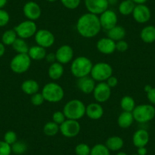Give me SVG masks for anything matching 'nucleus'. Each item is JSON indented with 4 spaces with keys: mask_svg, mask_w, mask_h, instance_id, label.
Returning a JSON list of instances; mask_svg holds the SVG:
<instances>
[{
    "mask_svg": "<svg viewBox=\"0 0 155 155\" xmlns=\"http://www.w3.org/2000/svg\"><path fill=\"white\" fill-rule=\"evenodd\" d=\"M135 4L132 2V0H123L120 3L118 6L119 12L124 16L130 15L132 14Z\"/></svg>",
    "mask_w": 155,
    "mask_h": 155,
    "instance_id": "obj_28",
    "label": "nucleus"
},
{
    "mask_svg": "<svg viewBox=\"0 0 155 155\" xmlns=\"http://www.w3.org/2000/svg\"><path fill=\"white\" fill-rule=\"evenodd\" d=\"M99 16L90 12L83 14L78 19L76 30L84 38H94L101 31Z\"/></svg>",
    "mask_w": 155,
    "mask_h": 155,
    "instance_id": "obj_1",
    "label": "nucleus"
},
{
    "mask_svg": "<svg viewBox=\"0 0 155 155\" xmlns=\"http://www.w3.org/2000/svg\"><path fill=\"white\" fill-rule=\"evenodd\" d=\"M28 56L31 58V60L41 61L45 59L47 56V49L38 45L32 46L29 48V51L28 53Z\"/></svg>",
    "mask_w": 155,
    "mask_h": 155,
    "instance_id": "obj_22",
    "label": "nucleus"
},
{
    "mask_svg": "<svg viewBox=\"0 0 155 155\" xmlns=\"http://www.w3.org/2000/svg\"><path fill=\"white\" fill-rule=\"evenodd\" d=\"M99 19L101 28L107 31L114 28L118 23V16L116 13L113 10L109 8L100 15Z\"/></svg>",
    "mask_w": 155,
    "mask_h": 155,
    "instance_id": "obj_11",
    "label": "nucleus"
},
{
    "mask_svg": "<svg viewBox=\"0 0 155 155\" xmlns=\"http://www.w3.org/2000/svg\"><path fill=\"white\" fill-rule=\"evenodd\" d=\"M96 81L90 75L78 78L76 85L81 92L85 94H90L93 93L96 86Z\"/></svg>",
    "mask_w": 155,
    "mask_h": 155,
    "instance_id": "obj_18",
    "label": "nucleus"
},
{
    "mask_svg": "<svg viewBox=\"0 0 155 155\" xmlns=\"http://www.w3.org/2000/svg\"><path fill=\"white\" fill-rule=\"evenodd\" d=\"M86 106L84 102L78 99L68 101L65 104L62 112L67 120H78L85 116Z\"/></svg>",
    "mask_w": 155,
    "mask_h": 155,
    "instance_id": "obj_2",
    "label": "nucleus"
},
{
    "mask_svg": "<svg viewBox=\"0 0 155 155\" xmlns=\"http://www.w3.org/2000/svg\"><path fill=\"white\" fill-rule=\"evenodd\" d=\"M18 37L27 40L34 37L37 31V26L35 21L28 20L21 21L14 28Z\"/></svg>",
    "mask_w": 155,
    "mask_h": 155,
    "instance_id": "obj_8",
    "label": "nucleus"
},
{
    "mask_svg": "<svg viewBox=\"0 0 155 155\" xmlns=\"http://www.w3.org/2000/svg\"><path fill=\"white\" fill-rule=\"evenodd\" d=\"M60 1L65 8L70 10H74L78 8L81 2V0H60Z\"/></svg>",
    "mask_w": 155,
    "mask_h": 155,
    "instance_id": "obj_36",
    "label": "nucleus"
},
{
    "mask_svg": "<svg viewBox=\"0 0 155 155\" xmlns=\"http://www.w3.org/2000/svg\"><path fill=\"white\" fill-rule=\"evenodd\" d=\"M134 120L138 123H147L155 117V108L153 105L143 104L136 106L132 111Z\"/></svg>",
    "mask_w": 155,
    "mask_h": 155,
    "instance_id": "obj_5",
    "label": "nucleus"
},
{
    "mask_svg": "<svg viewBox=\"0 0 155 155\" xmlns=\"http://www.w3.org/2000/svg\"><path fill=\"white\" fill-rule=\"evenodd\" d=\"M129 49V44L124 40L116 42V50L120 53H124Z\"/></svg>",
    "mask_w": 155,
    "mask_h": 155,
    "instance_id": "obj_42",
    "label": "nucleus"
},
{
    "mask_svg": "<svg viewBox=\"0 0 155 155\" xmlns=\"http://www.w3.org/2000/svg\"><path fill=\"white\" fill-rule=\"evenodd\" d=\"M105 82L108 84V86L110 87V88H113V87H115L117 86V84H118L119 83V81H118V78H117L116 76L112 75L108 79H107Z\"/></svg>",
    "mask_w": 155,
    "mask_h": 155,
    "instance_id": "obj_43",
    "label": "nucleus"
},
{
    "mask_svg": "<svg viewBox=\"0 0 155 155\" xmlns=\"http://www.w3.org/2000/svg\"><path fill=\"white\" fill-rule=\"evenodd\" d=\"M132 15L134 20L138 24L147 23L150 21V18H151L150 9L145 4L135 5V7Z\"/></svg>",
    "mask_w": 155,
    "mask_h": 155,
    "instance_id": "obj_14",
    "label": "nucleus"
},
{
    "mask_svg": "<svg viewBox=\"0 0 155 155\" xmlns=\"http://www.w3.org/2000/svg\"><path fill=\"white\" fill-rule=\"evenodd\" d=\"M8 0H0V9L3 8L6 5Z\"/></svg>",
    "mask_w": 155,
    "mask_h": 155,
    "instance_id": "obj_49",
    "label": "nucleus"
},
{
    "mask_svg": "<svg viewBox=\"0 0 155 155\" xmlns=\"http://www.w3.org/2000/svg\"><path fill=\"white\" fill-rule=\"evenodd\" d=\"M90 146L85 143H80L77 144L74 147V152L76 155H90L91 153Z\"/></svg>",
    "mask_w": 155,
    "mask_h": 155,
    "instance_id": "obj_35",
    "label": "nucleus"
},
{
    "mask_svg": "<svg viewBox=\"0 0 155 155\" xmlns=\"http://www.w3.org/2000/svg\"><path fill=\"white\" fill-rule=\"evenodd\" d=\"M46 1H47V2H56V1H58V0H46Z\"/></svg>",
    "mask_w": 155,
    "mask_h": 155,
    "instance_id": "obj_53",
    "label": "nucleus"
},
{
    "mask_svg": "<svg viewBox=\"0 0 155 155\" xmlns=\"http://www.w3.org/2000/svg\"><path fill=\"white\" fill-rule=\"evenodd\" d=\"M150 140V135L146 129H139L135 131L132 135V143L137 148L140 147H146Z\"/></svg>",
    "mask_w": 155,
    "mask_h": 155,
    "instance_id": "obj_20",
    "label": "nucleus"
},
{
    "mask_svg": "<svg viewBox=\"0 0 155 155\" xmlns=\"http://www.w3.org/2000/svg\"><path fill=\"white\" fill-rule=\"evenodd\" d=\"M45 101L44 96L41 93H37L31 95V102L35 107H39V106H41Z\"/></svg>",
    "mask_w": 155,
    "mask_h": 155,
    "instance_id": "obj_38",
    "label": "nucleus"
},
{
    "mask_svg": "<svg viewBox=\"0 0 155 155\" xmlns=\"http://www.w3.org/2000/svg\"><path fill=\"white\" fill-rule=\"evenodd\" d=\"M65 120H66V118H65V114H64V113L62 111H56L53 113L52 121L56 123V124L60 126L62 123H63L65 122Z\"/></svg>",
    "mask_w": 155,
    "mask_h": 155,
    "instance_id": "obj_39",
    "label": "nucleus"
},
{
    "mask_svg": "<svg viewBox=\"0 0 155 155\" xmlns=\"http://www.w3.org/2000/svg\"><path fill=\"white\" fill-rule=\"evenodd\" d=\"M147 98L152 105H155V87H152L147 93Z\"/></svg>",
    "mask_w": 155,
    "mask_h": 155,
    "instance_id": "obj_44",
    "label": "nucleus"
},
{
    "mask_svg": "<svg viewBox=\"0 0 155 155\" xmlns=\"http://www.w3.org/2000/svg\"><path fill=\"white\" fill-rule=\"evenodd\" d=\"M12 47L17 53H27V54L30 48L28 43L26 42V40L20 38V37H18L16 39V41L12 45Z\"/></svg>",
    "mask_w": 155,
    "mask_h": 155,
    "instance_id": "obj_29",
    "label": "nucleus"
},
{
    "mask_svg": "<svg viewBox=\"0 0 155 155\" xmlns=\"http://www.w3.org/2000/svg\"><path fill=\"white\" fill-rule=\"evenodd\" d=\"M12 146L5 141H0V155H11Z\"/></svg>",
    "mask_w": 155,
    "mask_h": 155,
    "instance_id": "obj_41",
    "label": "nucleus"
},
{
    "mask_svg": "<svg viewBox=\"0 0 155 155\" xmlns=\"http://www.w3.org/2000/svg\"><path fill=\"white\" fill-rule=\"evenodd\" d=\"M34 40L37 45L47 49L51 47L55 43V36L47 29L37 30L34 35Z\"/></svg>",
    "mask_w": 155,
    "mask_h": 155,
    "instance_id": "obj_10",
    "label": "nucleus"
},
{
    "mask_svg": "<svg viewBox=\"0 0 155 155\" xmlns=\"http://www.w3.org/2000/svg\"><path fill=\"white\" fill-rule=\"evenodd\" d=\"M140 37L145 44H152L155 42V26L147 25L143 28L140 33Z\"/></svg>",
    "mask_w": 155,
    "mask_h": 155,
    "instance_id": "obj_25",
    "label": "nucleus"
},
{
    "mask_svg": "<svg viewBox=\"0 0 155 155\" xmlns=\"http://www.w3.org/2000/svg\"><path fill=\"white\" fill-rule=\"evenodd\" d=\"M96 47L98 51L104 55H111L116 51V42L108 37L100 39Z\"/></svg>",
    "mask_w": 155,
    "mask_h": 155,
    "instance_id": "obj_17",
    "label": "nucleus"
},
{
    "mask_svg": "<svg viewBox=\"0 0 155 155\" xmlns=\"http://www.w3.org/2000/svg\"><path fill=\"white\" fill-rule=\"evenodd\" d=\"M56 62L65 65L73 60L74 58V50L71 46L68 44H64L56 50Z\"/></svg>",
    "mask_w": 155,
    "mask_h": 155,
    "instance_id": "obj_15",
    "label": "nucleus"
},
{
    "mask_svg": "<svg viewBox=\"0 0 155 155\" xmlns=\"http://www.w3.org/2000/svg\"><path fill=\"white\" fill-rule=\"evenodd\" d=\"M41 94L44 96L45 101L53 104L60 102L65 96L63 87L54 81L46 84L43 87Z\"/></svg>",
    "mask_w": 155,
    "mask_h": 155,
    "instance_id": "obj_4",
    "label": "nucleus"
},
{
    "mask_svg": "<svg viewBox=\"0 0 155 155\" xmlns=\"http://www.w3.org/2000/svg\"><path fill=\"white\" fill-rule=\"evenodd\" d=\"M64 74V66L62 64L55 62L50 64L48 68V75L53 81H57L60 79Z\"/></svg>",
    "mask_w": 155,
    "mask_h": 155,
    "instance_id": "obj_21",
    "label": "nucleus"
},
{
    "mask_svg": "<svg viewBox=\"0 0 155 155\" xmlns=\"http://www.w3.org/2000/svg\"><path fill=\"white\" fill-rule=\"evenodd\" d=\"M17 38L18 35L14 29L7 30L2 35V43L5 46H12Z\"/></svg>",
    "mask_w": 155,
    "mask_h": 155,
    "instance_id": "obj_31",
    "label": "nucleus"
},
{
    "mask_svg": "<svg viewBox=\"0 0 155 155\" xmlns=\"http://www.w3.org/2000/svg\"><path fill=\"white\" fill-rule=\"evenodd\" d=\"M104 110L100 103H91L86 106L85 115L90 120H98L104 116Z\"/></svg>",
    "mask_w": 155,
    "mask_h": 155,
    "instance_id": "obj_19",
    "label": "nucleus"
},
{
    "mask_svg": "<svg viewBox=\"0 0 155 155\" xmlns=\"http://www.w3.org/2000/svg\"><path fill=\"white\" fill-rule=\"evenodd\" d=\"M105 145L110 151H120L124 146V141L121 137L113 135L107 138Z\"/></svg>",
    "mask_w": 155,
    "mask_h": 155,
    "instance_id": "obj_24",
    "label": "nucleus"
},
{
    "mask_svg": "<svg viewBox=\"0 0 155 155\" xmlns=\"http://www.w3.org/2000/svg\"><path fill=\"white\" fill-rule=\"evenodd\" d=\"M28 150V144L23 141H17L12 145V151L15 154L21 155Z\"/></svg>",
    "mask_w": 155,
    "mask_h": 155,
    "instance_id": "obj_34",
    "label": "nucleus"
},
{
    "mask_svg": "<svg viewBox=\"0 0 155 155\" xmlns=\"http://www.w3.org/2000/svg\"><path fill=\"white\" fill-rule=\"evenodd\" d=\"M92 94L97 102L103 104L107 102L111 97V88L105 81L98 82L95 86L94 90Z\"/></svg>",
    "mask_w": 155,
    "mask_h": 155,
    "instance_id": "obj_12",
    "label": "nucleus"
},
{
    "mask_svg": "<svg viewBox=\"0 0 155 155\" xmlns=\"http://www.w3.org/2000/svg\"><path fill=\"white\" fill-rule=\"evenodd\" d=\"M113 68L107 62H101L94 64L90 76L97 82L106 81L110 76L113 75Z\"/></svg>",
    "mask_w": 155,
    "mask_h": 155,
    "instance_id": "obj_6",
    "label": "nucleus"
},
{
    "mask_svg": "<svg viewBox=\"0 0 155 155\" xmlns=\"http://www.w3.org/2000/svg\"><path fill=\"white\" fill-rule=\"evenodd\" d=\"M132 155H138V153H133V154H132Z\"/></svg>",
    "mask_w": 155,
    "mask_h": 155,
    "instance_id": "obj_54",
    "label": "nucleus"
},
{
    "mask_svg": "<svg viewBox=\"0 0 155 155\" xmlns=\"http://www.w3.org/2000/svg\"><path fill=\"white\" fill-rule=\"evenodd\" d=\"M93 65L89 58L83 56H78L71 61L70 70L73 76L80 78L90 75Z\"/></svg>",
    "mask_w": 155,
    "mask_h": 155,
    "instance_id": "obj_3",
    "label": "nucleus"
},
{
    "mask_svg": "<svg viewBox=\"0 0 155 155\" xmlns=\"http://www.w3.org/2000/svg\"><path fill=\"white\" fill-rule=\"evenodd\" d=\"M126 35V31L124 27L116 25L107 31V37L115 42L124 40Z\"/></svg>",
    "mask_w": 155,
    "mask_h": 155,
    "instance_id": "obj_27",
    "label": "nucleus"
},
{
    "mask_svg": "<svg viewBox=\"0 0 155 155\" xmlns=\"http://www.w3.org/2000/svg\"><path fill=\"white\" fill-rule=\"evenodd\" d=\"M90 155H110V150L105 144H97L91 149Z\"/></svg>",
    "mask_w": 155,
    "mask_h": 155,
    "instance_id": "obj_33",
    "label": "nucleus"
},
{
    "mask_svg": "<svg viewBox=\"0 0 155 155\" xmlns=\"http://www.w3.org/2000/svg\"><path fill=\"white\" fill-rule=\"evenodd\" d=\"M10 15L7 11L2 8L0 9V28L5 27L9 23Z\"/></svg>",
    "mask_w": 155,
    "mask_h": 155,
    "instance_id": "obj_40",
    "label": "nucleus"
},
{
    "mask_svg": "<svg viewBox=\"0 0 155 155\" xmlns=\"http://www.w3.org/2000/svg\"><path fill=\"white\" fill-rule=\"evenodd\" d=\"M120 107H121L123 111L132 113L136 105H135V101L134 98L129 95H126V96L123 97L120 101Z\"/></svg>",
    "mask_w": 155,
    "mask_h": 155,
    "instance_id": "obj_30",
    "label": "nucleus"
},
{
    "mask_svg": "<svg viewBox=\"0 0 155 155\" xmlns=\"http://www.w3.org/2000/svg\"><path fill=\"white\" fill-rule=\"evenodd\" d=\"M5 53V47L2 42H0V58L4 56Z\"/></svg>",
    "mask_w": 155,
    "mask_h": 155,
    "instance_id": "obj_47",
    "label": "nucleus"
},
{
    "mask_svg": "<svg viewBox=\"0 0 155 155\" xmlns=\"http://www.w3.org/2000/svg\"><path fill=\"white\" fill-rule=\"evenodd\" d=\"M5 142L8 143L10 145H12L14 143H15L18 141V135L15 133V132L12 130L7 131L4 135V140Z\"/></svg>",
    "mask_w": 155,
    "mask_h": 155,
    "instance_id": "obj_37",
    "label": "nucleus"
},
{
    "mask_svg": "<svg viewBox=\"0 0 155 155\" xmlns=\"http://www.w3.org/2000/svg\"><path fill=\"white\" fill-rule=\"evenodd\" d=\"M21 91L27 95L34 94L39 92L40 90V84L37 81L34 79H28L24 81L21 85Z\"/></svg>",
    "mask_w": 155,
    "mask_h": 155,
    "instance_id": "obj_23",
    "label": "nucleus"
},
{
    "mask_svg": "<svg viewBox=\"0 0 155 155\" xmlns=\"http://www.w3.org/2000/svg\"><path fill=\"white\" fill-rule=\"evenodd\" d=\"M23 13L28 20L35 21L41 17L42 9L37 2L34 1H29L24 5Z\"/></svg>",
    "mask_w": 155,
    "mask_h": 155,
    "instance_id": "obj_13",
    "label": "nucleus"
},
{
    "mask_svg": "<svg viewBox=\"0 0 155 155\" xmlns=\"http://www.w3.org/2000/svg\"><path fill=\"white\" fill-rule=\"evenodd\" d=\"M134 117L131 112L123 111L117 119V124L122 129H129L133 124Z\"/></svg>",
    "mask_w": 155,
    "mask_h": 155,
    "instance_id": "obj_26",
    "label": "nucleus"
},
{
    "mask_svg": "<svg viewBox=\"0 0 155 155\" xmlns=\"http://www.w3.org/2000/svg\"><path fill=\"white\" fill-rule=\"evenodd\" d=\"M132 2L135 5H141V4H145L147 2V0H132Z\"/></svg>",
    "mask_w": 155,
    "mask_h": 155,
    "instance_id": "obj_48",
    "label": "nucleus"
},
{
    "mask_svg": "<svg viewBox=\"0 0 155 155\" xmlns=\"http://www.w3.org/2000/svg\"><path fill=\"white\" fill-rule=\"evenodd\" d=\"M84 5L87 12L96 15H100L108 9L107 0H84Z\"/></svg>",
    "mask_w": 155,
    "mask_h": 155,
    "instance_id": "obj_16",
    "label": "nucleus"
},
{
    "mask_svg": "<svg viewBox=\"0 0 155 155\" xmlns=\"http://www.w3.org/2000/svg\"><path fill=\"white\" fill-rule=\"evenodd\" d=\"M43 130L47 136H55L59 132V125L56 124L53 121L48 122L44 125Z\"/></svg>",
    "mask_w": 155,
    "mask_h": 155,
    "instance_id": "obj_32",
    "label": "nucleus"
},
{
    "mask_svg": "<svg viewBox=\"0 0 155 155\" xmlns=\"http://www.w3.org/2000/svg\"><path fill=\"white\" fill-rule=\"evenodd\" d=\"M31 61L27 53H17L10 62V68L15 74H23L30 68Z\"/></svg>",
    "mask_w": 155,
    "mask_h": 155,
    "instance_id": "obj_7",
    "label": "nucleus"
},
{
    "mask_svg": "<svg viewBox=\"0 0 155 155\" xmlns=\"http://www.w3.org/2000/svg\"><path fill=\"white\" fill-rule=\"evenodd\" d=\"M138 155H147V149L146 147H140L137 148V153Z\"/></svg>",
    "mask_w": 155,
    "mask_h": 155,
    "instance_id": "obj_46",
    "label": "nucleus"
},
{
    "mask_svg": "<svg viewBox=\"0 0 155 155\" xmlns=\"http://www.w3.org/2000/svg\"><path fill=\"white\" fill-rule=\"evenodd\" d=\"M109 5H116L118 3L119 0H107Z\"/></svg>",
    "mask_w": 155,
    "mask_h": 155,
    "instance_id": "obj_50",
    "label": "nucleus"
},
{
    "mask_svg": "<svg viewBox=\"0 0 155 155\" xmlns=\"http://www.w3.org/2000/svg\"><path fill=\"white\" fill-rule=\"evenodd\" d=\"M152 87H151V86L149 85V84H146V85L144 86V91H145V93L147 94V92L150 91V89H151Z\"/></svg>",
    "mask_w": 155,
    "mask_h": 155,
    "instance_id": "obj_51",
    "label": "nucleus"
},
{
    "mask_svg": "<svg viewBox=\"0 0 155 155\" xmlns=\"http://www.w3.org/2000/svg\"><path fill=\"white\" fill-rule=\"evenodd\" d=\"M81 131V125L78 120H65L59 126V132L65 138H72L77 136Z\"/></svg>",
    "mask_w": 155,
    "mask_h": 155,
    "instance_id": "obj_9",
    "label": "nucleus"
},
{
    "mask_svg": "<svg viewBox=\"0 0 155 155\" xmlns=\"http://www.w3.org/2000/svg\"><path fill=\"white\" fill-rule=\"evenodd\" d=\"M45 59L47 60V62H50V64L53 63V62H56V54L55 53H47V56H46Z\"/></svg>",
    "mask_w": 155,
    "mask_h": 155,
    "instance_id": "obj_45",
    "label": "nucleus"
},
{
    "mask_svg": "<svg viewBox=\"0 0 155 155\" xmlns=\"http://www.w3.org/2000/svg\"><path fill=\"white\" fill-rule=\"evenodd\" d=\"M116 155H128V154L126 153V152L120 150V151H117V153H116Z\"/></svg>",
    "mask_w": 155,
    "mask_h": 155,
    "instance_id": "obj_52",
    "label": "nucleus"
}]
</instances>
